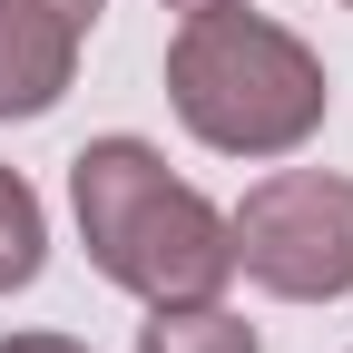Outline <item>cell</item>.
I'll return each instance as SVG.
<instances>
[{"label": "cell", "mask_w": 353, "mask_h": 353, "mask_svg": "<svg viewBox=\"0 0 353 353\" xmlns=\"http://www.w3.org/2000/svg\"><path fill=\"white\" fill-rule=\"evenodd\" d=\"M167 108H176V128H187L196 148L275 167V157L324 138L334 79H324V59L304 50L285 20L245 10V0H206V10H187L176 39H167Z\"/></svg>", "instance_id": "1"}, {"label": "cell", "mask_w": 353, "mask_h": 353, "mask_svg": "<svg viewBox=\"0 0 353 353\" xmlns=\"http://www.w3.org/2000/svg\"><path fill=\"white\" fill-rule=\"evenodd\" d=\"M69 216L88 265L138 304H196L236 285L226 206H206L187 176H167L148 138H88L69 157Z\"/></svg>", "instance_id": "2"}, {"label": "cell", "mask_w": 353, "mask_h": 353, "mask_svg": "<svg viewBox=\"0 0 353 353\" xmlns=\"http://www.w3.org/2000/svg\"><path fill=\"white\" fill-rule=\"evenodd\" d=\"M236 275L275 304H343L353 294V176L334 167H275L226 206Z\"/></svg>", "instance_id": "3"}, {"label": "cell", "mask_w": 353, "mask_h": 353, "mask_svg": "<svg viewBox=\"0 0 353 353\" xmlns=\"http://www.w3.org/2000/svg\"><path fill=\"white\" fill-rule=\"evenodd\" d=\"M79 79V30L30 10V0H0V128L10 118H50Z\"/></svg>", "instance_id": "4"}, {"label": "cell", "mask_w": 353, "mask_h": 353, "mask_svg": "<svg viewBox=\"0 0 353 353\" xmlns=\"http://www.w3.org/2000/svg\"><path fill=\"white\" fill-rule=\"evenodd\" d=\"M138 353H265V343L226 294H196V304H148Z\"/></svg>", "instance_id": "5"}, {"label": "cell", "mask_w": 353, "mask_h": 353, "mask_svg": "<svg viewBox=\"0 0 353 353\" xmlns=\"http://www.w3.org/2000/svg\"><path fill=\"white\" fill-rule=\"evenodd\" d=\"M39 265H50V206L20 167H0V294L39 285Z\"/></svg>", "instance_id": "6"}, {"label": "cell", "mask_w": 353, "mask_h": 353, "mask_svg": "<svg viewBox=\"0 0 353 353\" xmlns=\"http://www.w3.org/2000/svg\"><path fill=\"white\" fill-rule=\"evenodd\" d=\"M30 10H50V20H69V30L88 39V30H99V10H108V0H30Z\"/></svg>", "instance_id": "7"}, {"label": "cell", "mask_w": 353, "mask_h": 353, "mask_svg": "<svg viewBox=\"0 0 353 353\" xmlns=\"http://www.w3.org/2000/svg\"><path fill=\"white\" fill-rule=\"evenodd\" d=\"M0 353H88V343H69V334H0Z\"/></svg>", "instance_id": "8"}, {"label": "cell", "mask_w": 353, "mask_h": 353, "mask_svg": "<svg viewBox=\"0 0 353 353\" xmlns=\"http://www.w3.org/2000/svg\"><path fill=\"white\" fill-rule=\"evenodd\" d=\"M167 10H206V0H167Z\"/></svg>", "instance_id": "9"}, {"label": "cell", "mask_w": 353, "mask_h": 353, "mask_svg": "<svg viewBox=\"0 0 353 353\" xmlns=\"http://www.w3.org/2000/svg\"><path fill=\"white\" fill-rule=\"evenodd\" d=\"M343 10H353V0H343Z\"/></svg>", "instance_id": "10"}]
</instances>
